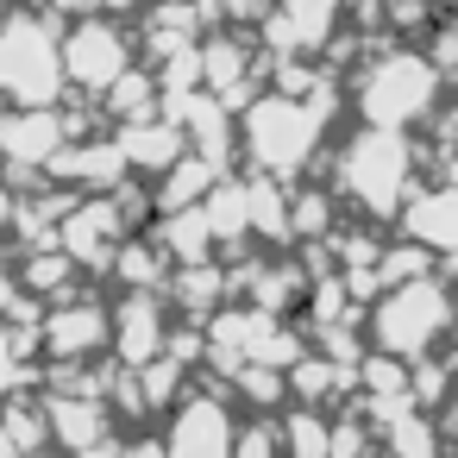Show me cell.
Wrapping results in <instances>:
<instances>
[{"label":"cell","instance_id":"1","mask_svg":"<svg viewBox=\"0 0 458 458\" xmlns=\"http://www.w3.org/2000/svg\"><path fill=\"white\" fill-rule=\"evenodd\" d=\"M420 157H427V145H420L414 132L364 126V120H358V132H352L345 145H333L327 182H333L339 208H352V220L395 226L402 208H408V195L420 189Z\"/></svg>","mask_w":458,"mask_h":458},{"label":"cell","instance_id":"2","mask_svg":"<svg viewBox=\"0 0 458 458\" xmlns=\"http://www.w3.org/2000/svg\"><path fill=\"white\" fill-rule=\"evenodd\" d=\"M345 107L364 120V126H395V132H420L433 126V114L445 107V76L439 64L414 45V38H395L389 51L364 57L358 70H345Z\"/></svg>","mask_w":458,"mask_h":458},{"label":"cell","instance_id":"3","mask_svg":"<svg viewBox=\"0 0 458 458\" xmlns=\"http://www.w3.org/2000/svg\"><path fill=\"white\" fill-rule=\"evenodd\" d=\"M458 327V283L433 264L420 276H402V283H383L370 301H364V339L377 352H395V358H427L452 339Z\"/></svg>","mask_w":458,"mask_h":458},{"label":"cell","instance_id":"4","mask_svg":"<svg viewBox=\"0 0 458 458\" xmlns=\"http://www.w3.org/2000/svg\"><path fill=\"white\" fill-rule=\"evenodd\" d=\"M64 32L45 7L20 0L0 13V101L7 107H57L64 101Z\"/></svg>","mask_w":458,"mask_h":458},{"label":"cell","instance_id":"5","mask_svg":"<svg viewBox=\"0 0 458 458\" xmlns=\"http://www.w3.org/2000/svg\"><path fill=\"white\" fill-rule=\"evenodd\" d=\"M132 64H139V38L114 13H89V20H70L64 26V82L76 95H95L101 101V89L120 82Z\"/></svg>","mask_w":458,"mask_h":458},{"label":"cell","instance_id":"6","mask_svg":"<svg viewBox=\"0 0 458 458\" xmlns=\"http://www.w3.org/2000/svg\"><path fill=\"white\" fill-rule=\"evenodd\" d=\"M107 339H114V308L95 301V295H76V289H70V295L45 301V314H38V352H45V364L101 358Z\"/></svg>","mask_w":458,"mask_h":458},{"label":"cell","instance_id":"7","mask_svg":"<svg viewBox=\"0 0 458 458\" xmlns=\"http://www.w3.org/2000/svg\"><path fill=\"white\" fill-rule=\"evenodd\" d=\"M70 145L64 107H7L0 114V170L13 182H45V164Z\"/></svg>","mask_w":458,"mask_h":458},{"label":"cell","instance_id":"8","mask_svg":"<svg viewBox=\"0 0 458 458\" xmlns=\"http://www.w3.org/2000/svg\"><path fill=\"white\" fill-rule=\"evenodd\" d=\"M164 414H170L164 420V452H182V458H220V452H233L239 420H233L226 389H182Z\"/></svg>","mask_w":458,"mask_h":458},{"label":"cell","instance_id":"9","mask_svg":"<svg viewBox=\"0 0 458 458\" xmlns=\"http://www.w3.org/2000/svg\"><path fill=\"white\" fill-rule=\"evenodd\" d=\"M126 233H132V226H126L114 189H101V195H76V208L57 220V245H64L82 270H107Z\"/></svg>","mask_w":458,"mask_h":458},{"label":"cell","instance_id":"10","mask_svg":"<svg viewBox=\"0 0 458 458\" xmlns=\"http://www.w3.org/2000/svg\"><path fill=\"white\" fill-rule=\"evenodd\" d=\"M170 327H176V314H170V295H164V289H120L107 352H114L126 370H139L145 358H157V352L170 345Z\"/></svg>","mask_w":458,"mask_h":458},{"label":"cell","instance_id":"11","mask_svg":"<svg viewBox=\"0 0 458 458\" xmlns=\"http://www.w3.org/2000/svg\"><path fill=\"white\" fill-rule=\"evenodd\" d=\"M132 170H126V151H120V139H70L51 164H45V182H70V189H82V195H101V189H120Z\"/></svg>","mask_w":458,"mask_h":458},{"label":"cell","instance_id":"12","mask_svg":"<svg viewBox=\"0 0 458 458\" xmlns=\"http://www.w3.org/2000/svg\"><path fill=\"white\" fill-rule=\"evenodd\" d=\"M114 139H120V151H126V170L132 176H164L182 151H189V132H182V120H170V114H151V120H126V126H114Z\"/></svg>","mask_w":458,"mask_h":458},{"label":"cell","instance_id":"13","mask_svg":"<svg viewBox=\"0 0 458 458\" xmlns=\"http://www.w3.org/2000/svg\"><path fill=\"white\" fill-rule=\"evenodd\" d=\"M45 420H51V439L57 445H101L107 427H114V408L107 395H82V389H51L45 395Z\"/></svg>","mask_w":458,"mask_h":458},{"label":"cell","instance_id":"14","mask_svg":"<svg viewBox=\"0 0 458 458\" xmlns=\"http://www.w3.org/2000/svg\"><path fill=\"white\" fill-rule=\"evenodd\" d=\"M164 295H170V308H176L189 327H201V320H208V314L233 295V270H220V258H201V264H170Z\"/></svg>","mask_w":458,"mask_h":458},{"label":"cell","instance_id":"15","mask_svg":"<svg viewBox=\"0 0 458 458\" xmlns=\"http://www.w3.org/2000/svg\"><path fill=\"white\" fill-rule=\"evenodd\" d=\"M145 233H151V239L164 245V258H170V264H201V258H214V251H220V239H214V226H208L201 201L157 214V220H151Z\"/></svg>","mask_w":458,"mask_h":458},{"label":"cell","instance_id":"16","mask_svg":"<svg viewBox=\"0 0 458 458\" xmlns=\"http://www.w3.org/2000/svg\"><path fill=\"white\" fill-rule=\"evenodd\" d=\"M201 214H208L220 251H226V245H245V239H251V195H245V176H233V170L214 176V189L201 195Z\"/></svg>","mask_w":458,"mask_h":458},{"label":"cell","instance_id":"17","mask_svg":"<svg viewBox=\"0 0 458 458\" xmlns=\"http://www.w3.org/2000/svg\"><path fill=\"white\" fill-rule=\"evenodd\" d=\"M101 114H107L114 126L164 114V89H157V70H151V64H132V70H126L120 82H107V89H101Z\"/></svg>","mask_w":458,"mask_h":458},{"label":"cell","instance_id":"18","mask_svg":"<svg viewBox=\"0 0 458 458\" xmlns=\"http://www.w3.org/2000/svg\"><path fill=\"white\" fill-rule=\"evenodd\" d=\"M107 276L120 289H164L170 283V258H164V245L151 233H126L120 251H114V264H107Z\"/></svg>","mask_w":458,"mask_h":458},{"label":"cell","instance_id":"19","mask_svg":"<svg viewBox=\"0 0 458 458\" xmlns=\"http://www.w3.org/2000/svg\"><path fill=\"white\" fill-rule=\"evenodd\" d=\"M76 276H82V264H76L57 239H51V245H32V251L20 258V289H26L32 301H38V295H45V301L70 295V289H76Z\"/></svg>","mask_w":458,"mask_h":458},{"label":"cell","instance_id":"20","mask_svg":"<svg viewBox=\"0 0 458 458\" xmlns=\"http://www.w3.org/2000/svg\"><path fill=\"white\" fill-rule=\"evenodd\" d=\"M276 420H283V452H295V458H320V452H333V420H327L320 408L289 402V408H276Z\"/></svg>","mask_w":458,"mask_h":458},{"label":"cell","instance_id":"21","mask_svg":"<svg viewBox=\"0 0 458 458\" xmlns=\"http://www.w3.org/2000/svg\"><path fill=\"white\" fill-rule=\"evenodd\" d=\"M38 7H45L51 20H64V26H70V20H89V13H101V0H38Z\"/></svg>","mask_w":458,"mask_h":458},{"label":"cell","instance_id":"22","mask_svg":"<svg viewBox=\"0 0 458 458\" xmlns=\"http://www.w3.org/2000/svg\"><path fill=\"white\" fill-rule=\"evenodd\" d=\"M20 295H26V289H20V270H13V264H0V314H13Z\"/></svg>","mask_w":458,"mask_h":458},{"label":"cell","instance_id":"23","mask_svg":"<svg viewBox=\"0 0 458 458\" xmlns=\"http://www.w3.org/2000/svg\"><path fill=\"white\" fill-rule=\"evenodd\" d=\"M439 427H445V439H452V445H458V389H452V395H445V408H439Z\"/></svg>","mask_w":458,"mask_h":458}]
</instances>
